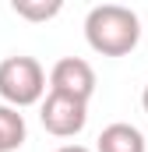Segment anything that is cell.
Listing matches in <instances>:
<instances>
[{"label":"cell","instance_id":"9","mask_svg":"<svg viewBox=\"0 0 148 152\" xmlns=\"http://www.w3.org/2000/svg\"><path fill=\"white\" fill-rule=\"evenodd\" d=\"M141 106H145V113H148V85H145V92H141Z\"/></svg>","mask_w":148,"mask_h":152},{"label":"cell","instance_id":"6","mask_svg":"<svg viewBox=\"0 0 148 152\" xmlns=\"http://www.w3.org/2000/svg\"><path fill=\"white\" fill-rule=\"evenodd\" d=\"M28 138V127H25V117L18 113L14 106H4L0 103V152H14L25 145Z\"/></svg>","mask_w":148,"mask_h":152},{"label":"cell","instance_id":"4","mask_svg":"<svg viewBox=\"0 0 148 152\" xmlns=\"http://www.w3.org/2000/svg\"><path fill=\"white\" fill-rule=\"evenodd\" d=\"M49 92H60V96H71L78 103H88L92 92H95V67L81 57H64L53 64L49 71Z\"/></svg>","mask_w":148,"mask_h":152},{"label":"cell","instance_id":"2","mask_svg":"<svg viewBox=\"0 0 148 152\" xmlns=\"http://www.w3.org/2000/svg\"><path fill=\"white\" fill-rule=\"evenodd\" d=\"M46 96V71L36 57H7L0 60V99L4 106H36Z\"/></svg>","mask_w":148,"mask_h":152},{"label":"cell","instance_id":"3","mask_svg":"<svg viewBox=\"0 0 148 152\" xmlns=\"http://www.w3.org/2000/svg\"><path fill=\"white\" fill-rule=\"evenodd\" d=\"M42 127L53 134V138H74L85 131L88 124V103H78L71 96H60V92H49L42 99V110H39Z\"/></svg>","mask_w":148,"mask_h":152},{"label":"cell","instance_id":"1","mask_svg":"<svg viewBox=\"0 0 148 152\" xmlns=\"http://www.w3.org/2000/svg\"><path fill=\"white\" fill-rule=\"evenodd\" d=\"M85 39L102 57H127L141 39V21L123 4H99L85 18Z\"/></svg>","mask_w":148,"mask_h":152},{"label":"cell","instance_id":"5","mask_svg":"<svg viewBox=\"0 0 148 152\" xmlns=\"http://www.w3.org/2000/svg\"><path fill=\"white\" fill-rule=\"evenodd\" d=\"M92 152H145V134L134 124L116 120L110 127H102V134H99V142H95Z\"/></svg>","mask_w":148,"mask_h":152},{"label":"cell","instance_id":"7","mask_svg":"<svg viewBox=\"0 0 148 152\" xmlns=\"http://www.w3.org/2000/svg\"><path fill=\"white\" fill-rule=\"evenodd\" d=\"M11 11L18 18H25V21H49V18H57L64 11V4L60 0H14Z\"/></svg>","mask_w":148,"mask_h":152},{"label":"cell","instance_id":"8","mask_svg":"<svg viewBox=\"0 0 148 152\" xmlns=\"http://www.w3.org/2000/svg\"><path fill=\"white\" fill-rule=\"evenodd\" d=\"M57 152H92V149H85V145H60Z\"/></svg>","mask_w":148,"mask_h":152}]
</instances>
